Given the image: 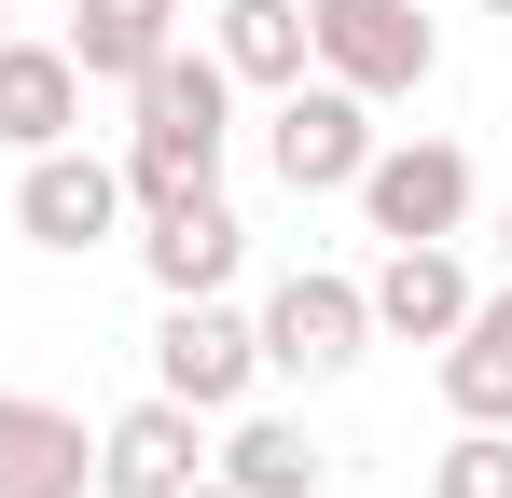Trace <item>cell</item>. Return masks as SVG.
Here are the masks:
<instances>
[{"label":"cell","mask_w":512,"mask_h":498,"mask_svg":"<svg viewBox=\"0 0 512 498\" xmlns=\"http://www.w3.org/2000/svg\"><path fill=\"white\" fill-rule=\"evenodd\" d=\"M194 471H208V415L167 402V388H153V402H125L111 429H97V498H180Z\"/></svg>","instance_id":"ba28073f"},{"label":"cell","mask_w":512,"mask_h":498,"mask_svg":"<svg viewBox=\"0 0 512 498\" xmlns=\"http://www.w3.org/2000/svg\"><path fill=\"white\" fill-rule=\"evenodd\" d=\"M443 415L512 429V291H471V319L443 332Z\"/></svg>","instance_id":"4fadbf2b"},{"label":"cell","mask_w":512,"mask_h":498,"mask_svg":"<svg viewBox=\"0 0 512 498\" xmlns=\"http://www.w3.org/2000/svg\"><path fill=\"white\" fill-rule=\"evenodd\" d=\"M56 139H84L70 42H14V28H0V153H56Z\"/></svg>","instance_id":"7c38bea8"},{"label":"cell","mask_w":512,"mask_h":498,"mask_svg":"<svg viewBox=\"0 0 512 498\" xmlns=\"http://www.w3.org/2000/svg\"><path fill=\"white\" fill-rule=\"evenodd\" d=\"M180 14H194V0H70V70L84 83H139L180 42Z\"/></svg>","instance_id":"9a60e30c"},{"label":"cell","mask_w":512,"mask_h":498,"mask_svg":"<svg viewBox=\"0 0 512 498\" xmlns=\"http://www.w3.org/2000/svg\"><path fill=\"white\" fill-rule=\"evenodd\" d=\"M429 498H512V429H457L429 457Z\"/></svg>","instance_id":"e0dca14e"},{"label":"cell","mask_w":512,"mask_h":498,"mask_svg":"<svg viewBox=\"0 0 512 498\" xmlns=\"http://www.w3.org/2000/svg\"><path fill=\"white\" fill-rule=\"evenodd\" d=\"M263 166H277L291 194H346V180L374 166V97H346L333 70L277 83V125H263Z\"/></svg>","instance_id":"52a82bcc"},{"label":"cell","mask_w":512,"mask_h":498,"mask_svg":"<svg viewBox=\"0 0 512 498\" xmlns=\"http://www.w3.org/2000/svg\"><path fill=\"white\" fill-rule=\"evenodd\" d=\"M499 249H512V180H499Z\"/></svg>","instance_id":"d6986e66"},{"label":"cell","mask_w":512,"mask_h":498,"mask_svg":"<svg viewBox=\"0 0 512 498\" xmlns=\"http://www.w3.org/2000/svg\"><path fill=\"white\" fill-rule=\"evenodd\" d=\"M0 14H14V0H0Z\"/></svg>","instance_id":"44dd1931"},{"label":"cell","mask_w":512,"mask_h":498,"mask_svg":"<svg viewBox=\"0 0 512 498\" xmlns=\"http://www.w3.org/2000/svg\"><path fill=\"white\" fill-rule=\"evenodd\" d=\"M360 305H374V332H402V346H443V332L471 319V263H457V236H402L374 277H360Z\"/></svg>","instance_id":"30bf717a"},{"label":"cell","mask_w":512,"mask_h":498,"mask_svg":"<svg viewBox=\"0 0 512 498\" xmlns=\"http://www.w3.org/2000/svg\"><path fill=\"white\" fill-rule=\"evenodd\" d=\"M471 14H512V0H471Z\"/></svg>","instance_id":"ffe728a7"},{"label":"cell","mask_w":512,"mask_h":498,"mask_svg":"<svg viewBox=\"0 0 512 498\" xmlns=\"http://www.w3.org/2000/svg\"><path fill=\"white\" fill-rule=\"evenodd\" d=\"M153 236H139V263H153V291H236V263H250V222L222 208V194H167V208H139Z\"/></svg>","instance_id":"8fae6325"},{"label":"cell","mask_w":512,"mask_h":498,"mask_svg":"<svg viewBox=\"0 0 512 498\" xmlns=\"http://www.w3.org/2000/svg\"><path fill=\"white\" fill-rule=\"evenodd\" d=\"M360 194V222L402 249V236H457L471 222V194H485V166L457 153V139H374V166L346 180Z\"/></svg>","instance_id":"8992f818"},{"label":"cell","mask_w":512,"mask_h":498,"mask_svg":"<svg viewBox=\"0 0 512 498\" xmlns=\"http://www.w3.org/2000/svg\"><path fill=\"white\" fill-rule=\"evenodd\" d=\"M125 208H167V194H222V153H236V70L167 42L153 70L125 83Z\"/></svg>","instance_id":"6da1fadb"},{"label":"cell","mask_w":512,"mask_h":498,"mask_svg":"<svg viewBox=\"0 0 512 498\" xmlns=\"http://www.w3.org/2000/svg\"><path fill=\"white\" fill-rule=\"evenodd\" d=\"M305 56H319L346 97H429L443 28H429L416 0H305Z\"/></svg>","instance_id":"7a4b0ae2"},{"label":"cell","mask_w":512,"mask_h":498,"mask_svg":"<svg viewBox=\"0 0 512 498\" xmlns=\"http://www.w3.org/2000/svg\"><path fill=\"white\" fill-rule=\"evenodd\" d=\"M208 471H222V485L236 498H319V471H333V457H319V443H305V415H222V443H208Z\"/></svg>","instance_id":"5bb4252c"},{"label":"cell","mask_w":512,"mask_h":498,"mask_svg":"<svg viewBox=\"0 0 512 498\" xmlns=\"http://www.w3.org/2000/svg\"><path fill=\"white\" fill-rule=\"evenodd\" d=\"M208 56H222L236 83H263V97L305 83L319 70V56H305V0H222V14H208Z\"/></svg>","instance_id":"2e32d148"},{"label":"cell","mask_w":512,"mask_h":498,"mask_svg":"<svg viewBox=\"0 0 512 498\" xmlns=\"http://www.w3.org/2000/svg\"><path fill=\"white\" fill-rule=\"evenodd\" d=\"M14 236L28 249H111L125 236V153H84V139H56V153H14Z\"/></svg>","instance_id":"5b68a950"},{"label":"cell","mask_w":512,"mask_h":498,"mask_svg":"<svg viewBox=\"0 0 512 498\" xmlns=\"http://www.w3.org/2000/svg\"><path fill=\"white\" fill-rule=\"evenodd\" d=\"M153 388L167 402H194L208 429L263 388V332H250V305H222V291H180L167 319H153Z\"/></svg>","instance_id":"3957f363"},{"label":"cell","mask_w":512,"mask_h":498,"mask_svg":"<svg viewBox=\"0 0 512 498\" xmlns=\"http://www.w3.org/2000/svg\"><path fill=\"white\" fill-rule=\"evenodd\" d=\"M180 498H236V485H222V471H194V485H180Z\"/></svg>","instance_id":"ac0fdd59"},{"label":"cell","mask_w":512,"mask_h":498,"mask_svg":"<svg viewBox=\"0 0 512 498\" xmlns=\"http://www.w3.org/2000/svg\"><path fill=\"white\" fill-rule=\"evenodd\" d=\"M0 498H97V429L42 388H0Z\"/></svg>","instance_id":"9c48e42d"},{"label":"cell","mask_w":512,"mask_h":498,"mask_svg":"<svg viewBox=\"0 0 512 498\" xmlns=\"http://www.w3.org/2000/svg\"><path fill=\"white\" fill-rule=\"evenodd\" d=\"M250 332H263V374L333 388V374H360V346H374V305H360V277H333V263H291Z\"/></svg>","instance_id":"277c9868"}]
</instances>
